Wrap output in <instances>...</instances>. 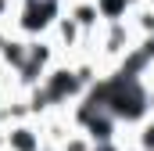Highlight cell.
Segmentation results:
<instances>
[{"label":"cell","mask_w":154,"mask_h":151,"mask_svg":"<svg viewBox=\"0 0 154 151\" xmlns=\"http://www.w3.org/2000/svg\"><path fill=\"white\" fill-rule=\"evenodd\" d=\"M61 14H65V0H18V11H14L11 25L25 40H43Z\"/></svg>","instance_id":"cell-1"},{"label":"cell","mask_w":154,"mask_h":151,"mask_svg":"<svg viewBox=\"0 0 154 151\" xmlns=\"http://www.w3.org/2000/svg\"><path fill=\"white\" fill-rule=\"evenodd\" d=\"M7 151H39L43 148V126L39 119H25V122H11L4 130Z\"/></svg>","instance_id":"cell-2"},{"label":"cell","mask_w":154,"mask_h":151,"mask_svg":"<svg viewBox=\"0 0 154 151\" xmlns=\"http://www.w3.org/2000/svg\"><path fill=\"white\" fill-rule=\"evenodd\" d=\"M65 14L82 29L86 40H97V33L104 29V18L97 11V0H65Z\"/></svg>","instance_id":"cell-3"},{"label":"cell","mask_w":154,"mask_h":151,"mask_svg":"<svg viewBox=\"0 0 154 151\" xmlns=\"http://www.w3.org/2000/svg\"><path fill=\"white\" fill-rule=\"evenodd\" d=\"M97 11H100L104 22H125V18L133 14L129 0H97Z\"/></svg>","instance_id":"cell-4"},{"label":"cell","mask_w":154,"mask_h":151,"mask_svg":"<svg viewBox=\"0 0 154 151\" xmlns=\"http://www.w3.org/2000/svg\"><path fill=\"white\" fill-rule=\"evenodd\" d=\"M57 151H93V140H90L82 130H72V133H68V140H65Z\"/></svg>","instance_id":"cell-5"},{"label":"cell","mask_w":154,"mask_h":151,"mask_svg":"<svg viewBox=\"0 0 154 151\" xmlns=\"http://www.w3.org/2000/svg\"><path fill=\"white\" fill-rule=\"evenodd\" d=\"M4 94H18V90H14V79H11V72L0 65V97H4Z\"/></svg>","instance_id":"cell-6"},{"label":"cell","mask_w":154,"mask_h":151,"mask_svg":"<svg viewBox=\"0 0 154 151\" xmlns=\"http://www.w3.org/2000/svg\"><path fill=\"white\" fill-rule=\"evenodd\" d=\"M122 151H143L140 144H133V140H122Z\"/></svg>","instance_id":"cell-7"},{"label":"cell","mask_w":154,"mask_h":151,"mask_svg":"<svg viewBox=\"0 0 154 151\" xmlns=\"http://www.w3.org/2000/svg\"><path fill=\"white\" fill-rule=\"evenodd\" d=\"M0 151H7V140H4V130H0Z\"/></svg>","instance_id":"cell-8"},{"label":"cell","mask_w":154,"mask_h":151,"mask_svg":"<svg viewBox=\"0 0 154 151\" xmlns=\"http://www.w3.org/2000/svg\"><path fill=\"white\" fill-rule=\"evenodd\" d=\"M39 151H57V148H50V144H43V148H39Z\"/></svg>","instance_id":"cell-9"},{"label":"cell","mask_w":154,"mask_h":151,"mask_svg":"<svg viewBox=\"0 0 154 151\" xmlns=\"http://www.w3.org/2000/svg\"><path fill=\"white\" fill-rule=\"evenodd\" d=\"M147 7H154V0H147Z\"/></svg>","instance_id":"cell-10"}]
</instances>
